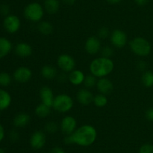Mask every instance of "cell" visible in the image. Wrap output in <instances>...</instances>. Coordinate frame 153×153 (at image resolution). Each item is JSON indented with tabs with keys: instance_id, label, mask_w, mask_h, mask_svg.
<instances>
[{
	"instance_id": "1",
	"label": "cell",
	"mask_w": 153,
	"mask_h": 153,
	"mask_svg": "<svg viewBox=\"0 0 153 153\" xmlns=\"http://www.w3.org/2000/svg\"><path fill=\"white\" fill-rule=\"evenodd\" d=\"M73 144L81 146H89L96 141L97 137V129L91 124H84L78 128L71 134Z\"/></svg>"
},
{
	"instance_id": "2",
	"label": "cell",
	"mask_w": 153,
	"mask_h": 153,
	"mask_svg": "<svg viewBox=\"0 0 153 153\" xmlns=\"http://www.w3.org/2000/svg\"><path fill=\"white\" fill-rule=\"evenodd\" d=\"M91 74L97 78L105 77L113 71L114 63L111 58L99 57L93 60L90 64Z\"/></svg>"
},
{
	"instance_id": "3",
	"label": "cell",
	"mask_w": 153,
	"mask_h": 153,
	"mask_svg": "<svg viewBox=\"0 0 153 153\" xmlns=\"http://www.w3.org/2000/svg\"><path fill=\"white\" fill-rule=\"evenodd\" d=\"M129 46L134 54L140 57L147 56L150 54L152 46L149 40L143 37H136L129 42Z\"/></svg>"
},
{
	"instance_id": "4",
	"label": "cell",
	"mask_w": 153,
	"mask_h": 153,
	"mask_svg": "<svg viewBox=\"0 0 153 153\" xmlns=\"http://www.w3.org/2000/svg\"><path fill=\"white\" fill-rule=\"evenodd\" d=\"M44 8L38 2H31L25 6L24 9V16L31 22H40L44 15Z\"/></svg>"
},
{
	"instance_id": "5",
	"label": "cell",
	"mask_w": 153,
	"mask_h": 153,
	"mask_svg": "<svg viewBox=\"0 0 153 153\" xmlns=\"http://www.w3.org/2000/svg\"><path fill=\"white\" fill-rule=\"evenodd\" d=\"M73 100L69 94H59L54 98L52 106L55 110L59 112H67L73 108Z\"/></svg>"
},
{
	"instance_id": "6",
	"label": "cell",
	"mask_w": 153,
	"mask_h": 153,
	"mask_svg": "<svg viewBox=\"0 0 153 153\" xmlns=\"http://www.w3.org/2000/svg\"><path fill=\"white\" fill-rule=\"evenodd\" d=\"M57 64L59 68L65 73H70L76 67L74 58L69 54H61L57 59Z\"/></svg>"
},
{
	"instance_id": "7",
	"label": "cell",
	"mask_w": 153,
	"mask_h": 153,
	"mask_svg": "<svg viewBox=\"0 0 153 153\" xmlns=\"http://www.w3.org/2000/svg\"><path fill=\"white\" fill-rule=\"evenodd\" d=\"M110 40L114 47L123 48L128 41V37L125 32L121 29H114L110 34Z\"/></svg>"
},
{
	"instance_id": "8",
	"label": "cell",
	"mask_w": 153,
	"mask_h": 153,
	"mask_svg": "<svg viewBox=\"0 0 153 153\" xmlns=\"http://www.w3.org/2000/svg\"><path fill=\"white\" fill-rule=\"evenodd\" d=\"M21 22L19 18L14 14H9L5 16L3 21L4 29L10 34L16 33L20 28Z\"/></svg>"
},
{
	"instance_id": "9",
	"label": "cell",
	"mask_w": 153,
	"mask_h": 153,
	"mask_svg": "<svg viewBox=\"0 0 153 153\" xmlns=\"http://www.w3.org/2000/svg\"><path fill=\"white\" fill-rule=\"evenodd\" d=\"M60 128L63 134L65 135L72 134L77 129V121L72 116H67L61 121Z\"/></svg>"
},
{
	"instance_id": "10",
	"label": "cell",
	"mask_w": 153,
	"mask_h": 153,
	"mask_svg": "<svg viewBox=\"0 0 153 153\" xmlns=\"http://www.w3.org/2000/svg\"><path fill=\"white\" fill-rule=\"evenodd\" d=\"M85 49L90 55H96L102 49V44L100 38L97 36H91L87 39L85 44Z\"/></svg>"
},
{
	"instance_id": "11",
	"label": "cell",
	"mask_w": 153,
	"mask_h": 153,
	"mask_svg": "<svg viewBox=\"0 0 153 153\" xmlns=\"http://www.w3.org/2000/svg\"><path fill=\"white\" fill-rule=\"evenodd\" d=\"M46 134L42 130H36L31 134L29 142L31 148L35 150H39L43 148L46 144Z\"/></svg>"
},
{
	"instance_id": "12",
	"label": "cell",
	"mask_w": 153,
	"mask_h": 153,
	"mask_svg": "<svg viewBox=\"0 0 153 153\" xmlns=\"http://www.w3.org/2000/svg\"><path fill=\"white\" fill-rule=\"evenodd\" d=\"M13 76L16 82L19 83H25L32 77V71L27 67H19L15 70Z\"/></svg>"
},
{
	"instance_id": "13",
	"label": "cell",
	"mask_w": 153,
	"mask_h": 153,
	"mask_svg": "<svg viewBox=\"0 0 153 153\" xmlns=\"http://www.w3.org/2000/svg\"><path fill=\"white\" fill-rule=\"evenodd\" d=\"M97 87L100 93L105 94V95L110 94L114 90L113 82L106 77L100 78L97 80Z\"/></svg>"
},
{
	"instance_id": "14",
	"label": "cell",
	"mask_w": 153,
	"mask_h": 153,
	"mask_svg": "<svg viewBox=\"0 0 153 153\" xmlns=\"http://www.w3.org/2000/svg\"><path fill=\"white\" fill-rule=\"evenodd\" d=\"M94 94L90 91L88 88H81L78 91L76 94V98H77L79 103L84 106H88L91 104L94 100Z\"/></svg>"
},
{
	"instance_id": "15",
	"label": "cell",
	"mask_w": 153,
	"mask_h": 153,
	"mask_svg": "<svg viewBox=\"0 0 153 153\" xmlns=\"http://www.w3.org/2000/svg\"><path fill=\"white\" fill-rule=\"evenodd\" d=\"M40 98L42 103L52 107L55 96H54L53 91L50 87L46 86L42 87L40 90Z\"/></svg>"
},
{
	"instance_id": "16",
	"label": "cell",
	"mask_w": 153,
	"mask_h": 153,
	"mask_svg": "<svg viewBox=\"0 0 153 153\" xmlns=\"http://www.w3.org/2000/svg\"><path fill=\"white\" fill-rule=\"evenodd\" d=\"M85 75L83 71L79 69H74L69 73L68 80L74 86H79L84 83Z\"/></svg>"
},
{
	"instance_id": "17",
	"label": "cell",
	"mask_w": 153,
	"mask_h": 153,
	"mask_svg": "<svg viewBox=\"0 0 153 153\" xmlns=\"http://www.w3.org/2000/svg\"><path fill=\"white\" fill-rule=\"evenodd\" d=\"M15 53L19 57L25 58L32 54V47L28 44L25 42H20L15 46Z\"/></svg>"
},
{
	"instance_id": "18",
	"label": "cell",
	"mask_w": 153,
	"mask_h": 153,
	"mask_svg": "<svg viewBox=\"0 0 153 153\" xmlns=\"http://www.w3.org/2000/svg\"><path fill=\"white\" fill-rule=\"evenodd\" d=\"M31 117L26 112H19L13 118V123L15 127L24 128L30 122Z\"/></svg>"
},
{
	"instance_id": "19",
	"label": "cell",
	"mask_w": 153,
	"mask_h": 153,
	"mask_svg": "<svg viewBox=\"0 0 153 153\" xmlns=\"http://www.w3.org/2000/svg\"><path fill=\"white\" fill-rule=\"evenodd\" d=\"M43 8L49 14H55L59 10V0H44Z\"/></svg>"
},
{
	"instance_id": "20",
	"label": "cell",
	"mask_w": 153,
	"mask_h": 153,
	"mask_svg": "<svg viewBox=\"0 0 153 153\" xmlns=\"http://www.w3.org/2000/svg\"><path fill=\"white\" fill-rule=\"evenodd\" d=\"M12 50V44L7 38L0 37V59L5 57Z\"/></svg>"
},
{
	"instance_id": "21",
	"label": "cell",
	"mask_w": 153,
	"mask_h": 153,
	"mask_svg": "<svg viewBox=\"0 0 153 153\" xmlns=\"http://www.w3.org/2000/svg\"><path fill=\"white\" fill-rule=\"evenodd\" d=\"M11 100L10 93L6 90L0 88V111L7 109L11 104Z\"/></svg>"
},
{
	"instance_id": "22",
	"label": "cell",
	"mask_w": 153,
	"mask_h": 153,
	"mask_svg": "<svg viewBox=\"0 0 153 153\" xmlns=\"http://www.w3.org/2000/svg\"><path fill=\"white\" fill-rule=\"evenodd\" d=\"M41 76L46 80H52L55 78L58 74L57 69L55 67L49 64H46L43 66L40 70Z\"/></svg>"
},
{
	"instance_id": "23",
	"label": "cell",
	"mask_w": 153,
	"mask_h": 153,
	"mask_svg": "<svg viewBox=\"0 0 153 153\" xmlns=\"http://www.w3.org/2000/svg\"><path fill=\"white\" fill-rule=\"evenodd\" d=\"M37 29L40 34L43 35H49L53 32L54 27L50 22L46 20L40 21L37 26Z\"/></svg>"
},
{
	"instance_id": "24",
	"label": "cell",
	"mask_w": 153,
	"mask_h": 153,
	"mask_svg": "<svg viewBox=\"0 0 153 153\" xmlns=\"http://www.w3.org/2000/svg\"><path fill=\"white\" fill-rule=\"evenodd\" d=\"M51 112V107L44 104L43 103H40L37 105L35 108V113L40 118H46L48 116H49Z\"/></svg>"
},
{
	"instance_id": "25",
	"label": "cell",
	"mask_w": 153,
	"mask_h": 153,
	"mask_svg": "<svg viewBox=\"0 0 153 153\" xmlns=\"http://www.w3.org/2000/svg\"><path fill=\"white\" fill-rule=\"evenodd\" d=\"M141 82L145 87L150 88L153 86V72L151 70H146L141 76Z\"/></svg>"
},
{
	"instance_id": "26",
	"label": "cell",
	"mask_w": 153,
	"mask_h": 153,
	"mask_svg": "<svg viewBox=\"0 0 153 153\" xmlns=\"http://www.w3.org/2000/svg\"><path fill=\"white\" fill-rule=\"evenodd\" d=\"M93 102H94L95 106H97V107H104L108 104L107 96L101 94V93L96 94L94 96Z\"/></svg>"
},
{
	"instance_id": "27",
	"label": "cell",
	"mask_w": 153,
	"mask_h": 153,
	"mask_svg": "<svg viewBox=\"0 0 153 153\" xmlns=\"http://www.w3.org/2000/svg\"><path fill=\"white\" fill-rule=\"evenodd\" d=\"M97 77H96L94 75H93L92 74H88L85 76V81H84V85L87 88H91L93 87H94L95 86H97Z\"/></svg>"
},
{
	"instance_id": "28",
	"label": "cell",
	"mask_w": 153,
	"mask_h": 153,
	"mask_svg": "<svg viewBox=\"0 0 153 153\" xmlns=\"http://www.w3.org/2000/svg\"><path fill=\"white\" fill-rule=\"evenodd\" d=\"M11 76L7 72H1L0 73V86L3 87L8 86L11 83Z\"/></svg>"
},
{
	"instance_id": "29",
	"label": "cell",
	"mask_w": 153,
	"mask_h": 153,
	"mask_svg": "<svg viewBox=\"0 0 153 153\" xmlns=\"http://www.w3.org/2000/svg\"><path fill=\"white\" fill-rule=\"evenodd\" d=\"M58 128H59V126H58V123L55 122L51 121V122H47L46 124H45L44 129L47 133L55 134L58 131Z\"/></svg>"
},
{
	"instance_id": "30",
	"label": "cell",
	"mask_w": 153,
	"mask_h": 153,
	"mask_svg": "<svg viewBox=\"0 0 153 153\" xmlns=\"http://www.w3.org/2000/svg\"><path fill=\"white\" fill-rule=\"evenodd\" d=\"M111 33L109 31L108 28L105 26H103L100 28L98 31V38L101 39H105L107 38L108 36H110Z\"/></svg>"
},
{
	"instance_id": "31",
	"label": "cell",
	"mask_w": 153,
	"mask_h": 153,
	"mask_svg": "<svg viewBox=\"0 0 153 153\" xmlns=\"http://www.w3.org/2000/svg\"><path fill=\"white\" fill-rule=\"evenodd\" d=\"M102 56L105 58H111L114 54V50L111 46H105L101 49Z\"/></svg>"
},
{
	"instance_id": "32",
	"label": "cell",
	"mask_w": 153,
	"mask_h": 153,
	"mask_svg": "<svg viewBox=\"0 0 153 153\" xmlns=\"http://www.w3.org/2000/svg\"><path fill=\"white\" fill-rule=\"evenodd\" d=\"M139 153H153V145L151 143H145L139 148Z\"/></svg>"
},
{
	"instance_id": "33",
	"label": "cell",
	"mask_w": 153,
	"mask_h": 153,
	"mask_svg": "<svg viewBox=\"0 0 153 153\" xmlns=\"http://www.w3.org/2000/svg\"><path fill=\"white\" fill-rule=\"evenodd\" d=\"M9 12H10V8L7 4H1L0 6V14L4 16H7L9 15Z\"/></svg>"
},
{
	"instance_id": "34",
	"label": "cell",
	"mask_w": 153,
	"mask_h": 153,
	"mask_svg": "<svg viewBox=\"0 0 153 153\" xmlns=\"http://www.w3.org/2000/svg\"><path fill=\"white\" fill-rule=\"evenodd\" d=\"M19 135L17 131H16L15 130H13L10 131V140L12 141V142H16V141L19 140Z\"/></svg>"
},
{
	"instance_id": "35",
	"label": "cell",
	"mask_w": 153,
	"mask_h": 153,
	"mask_svg": "<svg viewBox=\"0 0 153 153\" xmlns=\"http://www.w3.org/2000/svg\"><path fill=\"white\" fill-rule=\"evenodd\" d=\"M145 116H146V119L149 120V121L150 122H153V107L148 109L146 111Z\"/></svg>"
},
{
	"instance_id": "36",
	"label": "cell",
	"mask_w": 153,
	"mask_h": 153,
	"mask_svg": "<svg viewBox=\"0 0 153 153\" xmlns=\"http://www.w3.org/2000/svg\"><path fill=\"white\" fill-rule=\"evenodd\" d=\"M137 68L140 71H144L146 68V63L144 61H143V60H140V61L137 62Z\"/></svg>"
},
{
	"instance_id": "37",
	"label": "cell",
	"mask_w": 153,
	"mask_h": 153,
	"mask_svg": "<svg viewBox=\"0 0 153 153\" xmlns=\"http://www.w3.org/2000/svg\"><path fill=\"white\" fill-rule=\"evenodd\" d=\"M50 153H66V152L64 150V148H62L61 147L55 146L52 148Z\"/></svg>"
},
{
	"instance_id": "38",
	"label": "cell",
	"mask_w": 153,
	"mask_h": 153,
	"mask_svg": "<svg viewBox=\"0 0 153 153\" xmlns=\"http://www.w3.org/2000/svg\"><path fill=\"white\" fill-rule=\"evenodd\" d=\"M134 1L135 2L136 4H138V5L143 6V5H145V4H147L148 2H149V0H134Z\"/></svg>"
},
{
	"instance_id": "39",
	"label": "cell",
	"mask_w": 153,
	"mask_h": 153,
	"mask_svg": "<svg viewBox=\"0 0 153 153\" xmlns=\"http://www.w3.org/2000/svg\"><path fill=\"white\" fill-rule=\"evenodd\" d=\"M4 137V129L3 126L0 124V142L2 141V140Z\"/></svg>"
},
{
	"instance_id": "40",
	"label": "cell",
	"mask_w": 153,
	"mask_h": 153,
	"mask_svg": "<svg viewBox=\"0 0 153 153\" xmlns=\"http://www.w3.org/2000/svg\"><path fill=\"white\" fill-rule=\"evenodd\" d=\"M66 80H68V76H66L64 74H61L60 76H58V80L61 82H64Z\"/></svg>"
},
{
	"instance_id": "41",
	"label": "cell",
	"mask_w": 153,
	"mask_h": 153,
	"mask_svg": "<svg viewBox=\"0 0 153 153\" xmlns=\"http://www.w3.org/2000/svg\"><path fill=\"white\" fill-rule=\"evenodd\" d=\"M62 2L65 4H68V5H72V4H74L76 0H62Z\"/></svg>"
},
{
	"instance_id": "42",
	"label": "cell",
	"mask_w": 153,
	"mask_h": 153,
	"mask_svg": "<svg viewBox=\"0 0 153 153\" xmlns=\"http://www.w3.org/2000/svg\"><path fill=\"white\" fill-rule=\"evenodd\" d=\"M109 4H119L122 0H106Z\"/></svg>"
},
{
	"instance_id": "43",
	"label": "cell",
	"mask_w": 153,
	"mask_h": 153,
	"mask_svg": "<svg viewBox=\"0 0 153 153\" xmlns=\"http://www.w3.org/2000/svg\"><path fill=\"white\" fill-rule=\"evenodd\" d=\"M0 153H4V150H3L1 148H0Z\"/></svg>"
}]
</instances>
